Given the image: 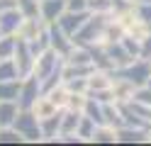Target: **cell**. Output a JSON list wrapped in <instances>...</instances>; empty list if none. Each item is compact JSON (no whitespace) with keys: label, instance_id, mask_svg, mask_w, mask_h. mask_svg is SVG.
Wrapping results in <instances>:
<instances>
[{"label":"cell","instance_id":"1","mask_svg":"<svg viewBox=\"0 0 151 146\" xmlns=\"http://www.w3.org/2000/svg\"><path fill=\"white\" fill-rule=\"evenodd\" d=\"M112 15H102V12H90V17L86 19L78 32L73 34V44H81V46H93V44H102L105 39V29L110 22Z\"/></svg>","mask_w":151,"mask_h":146},{"label":"cell","instance_id":"2","mask_svg":"<svg viewBox=\"0 0 151 146\" xmlns=\"http://www.w3.org/2000/svg\"><path fill=\"white\" fill-rule=\"evenodd\" d=\"M112 76L127 78L129 83H134L137 88H141V85H146L149 78H151V61H146V58H134V61H129L127 66L115 68Z\"/></svg>","mask_w":151,"mask_h":146},{"label":"cell","instance_id":"3","mask_svg":"<svg viewBox=\"0 0 151 146\" xmlns=\"http://www.w3.org/2000/svg\"><path fill=\"white\" fill-rule=\"evenodd\" d=\"M12 127L22 134V139H24V141H29V144H34V141H44V139H42L39 119H37V114H34L32 110H20V114L15 117Z\"/></svg>","mask_w":151,"mask_h":146},{"label":"cell","instance_id":"4","mask_svg":"<svg viewBox=\"0 0 151 146\" xmlns=\"http://www.w3.org/2000/svg\"><path fill=\"white\" fill-rule=\"evenodd\" d=\"M61 63H63V56H61V54H56L54 49L49 46V49H44V51L37 56L34 68H32V76H37L39 81H44V78L49 76V73H54Z\"/></svg>","mask_w":151,"mask_h":146},{"label":"cell","instance_id":"5","mask_svg":"<svg viewBox=\"0 0 151 146\" xmlns=\"http://www.w3.org/2000/svg\"><path fill=\"white\" fill-rule=\"evenodd\" d=\"M42 95V81L37 76H22V85H20V95H17V105L20 110H29L34 100Z\"/></svg>","mask_w":151,"mask_h":146},{"label":"cell","instance_id":"6","mask_svg":"<svg viewBox=\"0 0 151 146\" xmlns=\"http://www.w3.org/2000/svg\"><path fill=\"white\" fill-rule=\"evenodd\" d=\"M12 61L17 63V71L20 76H29L32 68H34V61H37V54L32 51L29 42H24V39H17V46H15V56Z\"/></svg>","mask_w":151,"mask_h":146},{"label":"cell","instance_id":"7","mask_svg":"<svg viewBox=\"0 0 151 146\" xmlns=\"http://www.w3.org/2000/svg\"><path fill=\"white\" fill-rule=\"evenodd\" d=\"M90 17V10H66V12L56 19V24H59L66 34L73 39V34L78 32V29L86 24V19Z\"/></svg>","mask_w":151,"mask_h":146},{"label":"cell","instance_id":"8","mask_svg":"<svg viewBox=\"0 0 151 146\" xmlns=\"http://www.w3.org/2000/svg\"><path fill=\"white\" fill-rule=\"evenodd\" d=\"M46 29H49V46L54 49L56 54H61V56H66L71 51V46H73V39L63 32V29L56 24V22H51V24H46Z\"/></svg>","mask_w":151,"mask_h":146},{"label":"cell","instance_id":"9","mask_svg":"<svg viewBox=\"0 0 151 146\" xmlns=\"http://www.w3.org/2000/svg\"><path fill=\"white\" fill-rule=\"evenodd\" d=\"M44 19L39 15H32V17H22V22L20 27H17V39H24V42H34L37 37H39V32L44 29Z\"/></svg>","mask_w":151,"mask_h":146},{"label":"cell","instance_id":"10","mask_svg":"<svg viewBox=\"0 0 151 146\" xmlns=\"http://www.w3.org/2000/svg\"><path fill=\"white\" fill-rule=\"evenodd\" d=\"M149 127H134V124H122L117 127V144H146Z\"/></svg>","mask_w":151,"mask_h":146},{"label":"cell","instance_id":"11","mask_svg":"<svg viewBox=\"0 0 151 146\" xmlns=\"http://www.w3.org/2000/svg\"><path fill=\"white\" fill-rule=\"evenodd\" d=\"M112 100L115 102H129V100H134V93H137V85L134 83H129L127 78H117V76H112Z\"/></svg>","mask_w":151,"mask_h":146},{"label":"cell","instance_id":"12","mask_svg":"<svg viewBox=\"0 0 151 146\" xmlns=\"http://www.w3.org/2000/svg\"><path fill=\"white\" fill-rule=\"evenodd\" d=\"M66 12V0H39V17L46 24L56 22Z\"/></svg>","mask_w":151,"mask_h":146},{"label":"cell","instance_id":"13","mask_svg":"<svg viewBox=\"0 0 151 146\" xmlns=\"http://www.w3.org/2000/svg\"><path fill=\"white\" fill-rule=\"evenodd\" d=\"M112 88V71H102V68H93V73L88 76V95L90 93H102Z\"/></svg>","mask_w":151,"mask_h":146},{"label":"cell","instance_id":"14","mask_svg":"<svg viewBox=\"0 0 151 146\" xmlns=\"http://www.w3.org/2000/svg\"><path fill=\"white\" fill-rule=\"evenodd\" d=\"M22 10L20 7H10L0 12V34H17V27L22 22Z\"/></svg>","mask_w":151,"mask_h":146},{"label":"cell","instance_id":"15","mask_svg":"<svg viewBox=\"0 0 151 146\" xmlns=\"http://www.w3.org/2000/svg\"><path fill=\"white\" fill-rule=\"evenodd\" d=\"M102 49H105L107 58L112 61V68H119V66H127L129 61H134L129 56V51L122 46V42H107V44H102Z\"/></svg>","mask_w":151,"mask_h":146},{"label":"cell","instance_id":"16","mask_svg":"<svg viewBox=\"0 0 151 146\" xmlns=\"http://www.w3.org/2000/svg\"><path fill=\"white\" fill-rule=\"evenodd\" d=\"M42 127V139L44 141H59V134H61V110L51 114V117H44L39 119Z\"/></svg>","mask_w":151,"mask_h":146},{"label":"cell","instance_id":"17","mask_svg":"<svg viewBox=\"0 0 151 146\" xmlns=\"http://www.w3.org/2000/svg\"><path fill=\"white\" fill-rule=\"evenodd\" d=\"M66 63H73V66H93V54L88 46H81V44H73L71 51L63 56Z\"/></svg>","mask_w":151,"mask_h":146},{"label":"cell","instance_id":"18","mask_svg":"<svg viewBox=\"0 0 151 146\" xmlns=\"http://www.w3.org/2000/svg\"><path fill=\"white\" fill-rule=\"evenodd\" d=\"M29 110L37 114V119H44V117H51V114H56V112H59V107H56V105L51 102V97L46 95V93H42V95L34 100V105L29 107Z\"/></svg>","mask_w":151,"mask_h":146},{"label":"cell","instance_id":"19","mask_svg":"<svg viewBox=\"0 0 151 146\" xmlns=\"http://www.w3.org/2000/svg\"><path fill=\"white\" fill-rule=\"evenodd\" d=\"M102 119H105V124L115 127V129L124 124V117H122L119 102H102Z\"/></svg>","mask_w":151,"mask_h":146},{"label":"cell","instance_id":"20","mask_svg":"<svg viewBox=\"0 0 151 146\" xmlns=\"http://www.w3.org/2000/svg\"><path fill=\"white\" fill-rule=\"evenodd\" d=\"M17 114H20L17 100H0V127H12Z\"/></svg>","mask_w":151,"mask_h":146},{"label":"cell","instance_id":"21","mask_svg":"<svg viewBox=\"0 0 151 146\" xmlns=\"http://www.w3.org/2000/svg\"><path fill=\"white\" fill-rule=\"evenodd\" d=\"M90 144H117V129L110 124H98Z\"/></svg>","mask_w":151,"mask_h":146},{"label":"cell","instance_id":"22","mask_svg":"<svg viewBox=\"0 0 151 146\" xmlns=\"http://www.w3.org/2000/svg\"><path fill=\"white\" fill-rule=\"evenodd\" d=\"M20 85H22V78L3 81V83H0V100H17V95H20Z\"/></svg>","mask_w":151,"mask_h":146},{"label":"cell","instance_id":"23","mask_svg":"<svg viewBox=\"0 0 151 146\" xmlns=\"http://www.w3.org/2000/svg\"><path fill=\"white\" fill-rule=\"evenodd\" d=\"M95 127H98V124L93 122L90 117H86V114H83V117H81L78 129H76V134L81 136V141H88V144H90V141H93V134H95Z\"/></svg>","mask_w":151,"mask_h":146},{"label":"cell","instance_id":"24","mask_svg":"<svg viewBox=\"0 0 151 146\" xmlns=\"http://www.w3.org/2000/svg\"><path fill=\"white\" fill-rule=\"evenodd\" d=\"M17 46V34H0V58H12Z\"/></svg>","mask_w":151,"mask_h":146},{"label":"cell","instance_id":"25","mask_svg":"<svg viewBox=\"0 0 151 146\" xmlns=\"http://www.w3.org/2000/svg\"><path fill=\"white\" fill-rule=\"evenodd\" d=\"M12 78H22L17 71V63L12 58H0V83L3 81H12Z\"/></svg>","mask_w":151,"mask_h":146},{"label":"cell","instance_id":"26","mask_svg":"<svg viewBox=\"0 0 151 146\" xmlns=\"http://www.w3.org/2000/svg\"><path fill=\"white\" fill-rule=\"evenodd\" d=\"M46 95L51 97V102L59 107V110H63L66 107V100H68V90H66V85L61 83V85H56V88H51V90H46Z\"/></svg>","mask_w":151,"mask_h":146},{"label":"cell","instance_id":"27","mask_svg":"<svg viewBox=\"0 0 151 146\" xmlns=\"http://www.w3.org/2000/svg\"><path fill=\"white\" fill-rule=\"evenodd\" d=\"M88 102V93H71L68 90V100H66V110H76L83 112V107Z\"/></svg>","mask_w":151,"mask_h":146},{"label":"cell","instance_id":"28","mask_svg":"<svg viewBox=\"0 0 151 146\" xmlns=\"http://www.w3.org/2000/svg\"><path fill=\"white\" fill-rule=\"evenodd\" d=\"M0 144H24V139L15 127H0Z\"/></svg>","mask_w":151,"mask_h":146},{"label":"cell","instance_id":"29","mask_svg":"<svg viewBox=\"0 0 151 146\" xmlns=\"http://www.w3.org/2000/svg\"><path fill=\"white\" fill-rule=\"evenodd\" d=\"M88 10L90 12L112 15V0H88Z\"/></svg>","mask_w":151,"mask_h":146},{"label":"cell","instance_id":"30","mask_svg":"<svg viewBox=\"0 0 151 146\" xmlns=\"http://www.w3.org/2000/svg\"><path fill=\"white\" fill-rule=\"evenodd\" d=\"M134 15L141 22H151V3H134Z\"/></svg>","mask_w":151,"mask_h":146},{"label":"cell","instance_id":"31","mask_svg":"<svg viewBox=\"0 0 151 146\" xmlns=\"http://www.w3.org/2000/svg\"><path fill=\"white\" fill-rule=\"evenodd\" d=\"M139 58H146V61L151 58V32H149L144 39H141V51H139Z\"/></svg>","mask_w":151,"mask_h":146},{"label":"cell","instance_id":"32","mask_svg":"<svg viewBox=\"0 0 151 146\" xmlns=\"http://www.w3.org/2000/svg\"><path fill=\"white\" fill-rule=\"evenodd\" d=\"M66 10H88V0H66Z\"/></svg>","mask_w":151,"mask_h":146},{"label":"cell","instance_id":"33","mask_svg":"<svg viewBox=\"0 0 151 146\" xmlns=\"http://www.w3.org/2000/svg\"><path fill=\"white\" fill-rule=\"evenodd\" d=\"M10 7H17V0H0V12L10 10Z\"/></svg>","mask_w":151,"mask_h":146},{"label":"cell","instance_id":"34","mask_svg":"<svg viewBox=\"0 0 151 146\" xmlns=\"http://www.w3.org/2000/svg\"><path fill=\"white\" fill-rule=\"evenodd\" d=\"M134 3H151V0H134Z\"/></svg>","mask_w":151,"mask_h":146},{"label":"cell","instance_id":"35","mask_svg":"<svg viewBox=\"0 0 151 146\" xmlns=\"http://www.w3.org/2000/svg\"><path fill=\"white\" fill-rule=\"evenodd\" d=\"M146 85H149V88H151V78H149V83H146Z\"/></svg>","mask_w":151,"mask_h":146},{"label":"cell","instance_id":"36","mask_svg":"<svg viewBox=\"0 0 151 146\" xmlns=\"http://www.w3.org/2000/svg\"><path fill=\"white\" fill-rule=\"evenodd\" d=\"M149 32H151V22H149Z\"/></svg>","mask_w":151,"mask_h":146},{"label":"cell","instance_id":"37","mask_svg":"<svg viewBox=\"0 0 151 146\" xmlns=\"http://www.w3.org/2000/svg\"><path fill=\"white\" fill-rule=\"evenodd\" d=\"M149 61H151V58H149Z\"/></svg>","mask_w":151,"mask_h":146}]
</instances>
